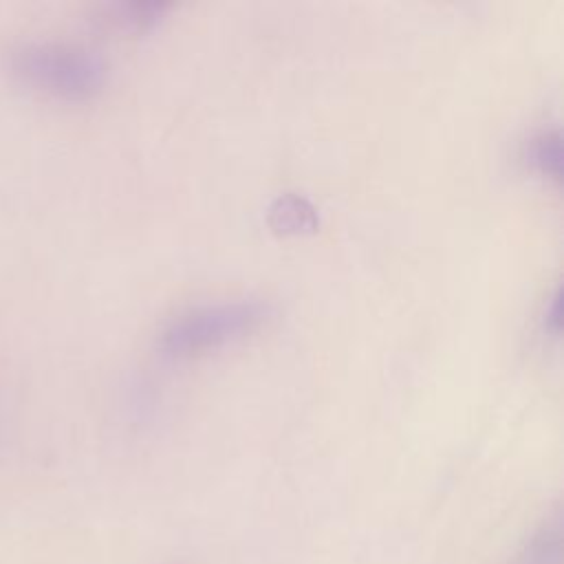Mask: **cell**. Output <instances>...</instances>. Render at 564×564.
Segmentation results:
<instances>
[{
  "mask_svg": "<svg viewBox=\"0 0 564 564\" xmlns=\"http://www.w3.org/2000/svg\"><path fill=\"white\" fill-rule=\"evenodd\" d=\"M7 68L20 84L59 99L93 97L108 75L97 48L64 40L18 42L7 53Z\"/></svg>",
  "mask_w": 564,
  "mask_h": 564,
  "instance_id": "cell-1",
  "label": "cell"
},
{
  "mask_svg": "<svg viewBox=\"0 0 564 564\" xmlns=\"http://www.w3.org/2000/svg\"><path fill=\"white\" fill-rule=\"evenodd\" d=\"M273 306L260 297L200 304L174 315L159 333V350L172 359L198 357L260 330Z\"/></svg>",
  "mask_w": 564,
  "mask_h": 564,
  "instance_id": "cell-2",
  "label": "cell"
},
{
  "mask_svg": "<svg viewBox=\"0 0 564 564\" xmlns=\"http://www.w3.org/2000/svg\"><path fill=\"white\" fill-rule=\"evenodd\" d=\"M267 225L275 234H284V236L313 234L319 227V214L306 196L286 192L271 200L267 209Z\"/></svg>",
  "mask_w": 564,
  "mask_h": 564,
  "instance_id": "cell-3",
  "label": "cell"
},
{
  "mask_svg": "<svg viewBox=\"0 0 564 564\" xmlns=\"http://www.w3.org/2000/svg\"><path fill=\"white\" fill-rule=\"evenodd\" d=\"M520 161L535 174L560 178L562 172V137L560 130L546 128L533 132L529 139L522 141Z\"/></svg>",
  "mask_w": 564,
  "mask_h": 564,
  "instance_id": "cell-4",
  "label": "cell"
},
{
  "mask_svg": "<svg viewBox=\"0 0 564 564\" xmlns=\"http://www.w3.org/2000/svg\"><path fill=\"white\" fill-rule=\"evenodd\" d=\"M544 324H546V328H551L553 333L560 330V297H557V293L551 297V302H549V306H546Z\"/></svg>",
  "mask_w": 564,
  "mask_h": 564,
  "instance_id": "cell-5",
  "label": "cell"
}]
</instances>
